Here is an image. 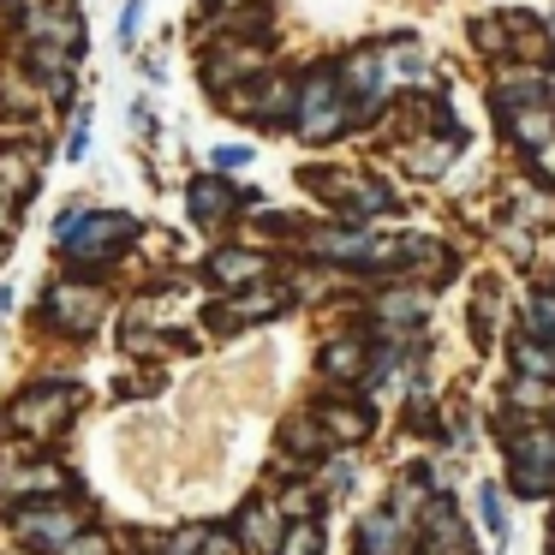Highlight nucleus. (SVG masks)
<instances>
[{"instance_id": "f8f14e48", "label": "nucleus", "mask_w": 555, "mask_h": 555, "mask_svg": "<svg viewBox=\"0 0 555 555\" xmlns=\"http://www.w3.org/2000/svg\"><path fill=\"white\" fill-rule=\"evenodd\" d=\"M424 555H466L472 543H466V531H460V514H454V502H436L430 507V526H424Z\"/></svg>"}, {"instance_id": "412c9836", "label": "nucleus", "mask_w": 555, "mask_h": 555, "mask_svg": "<svg viewBox=\"0 0 555 555\" xmlns=\"http://www.w3.org/2000/svg\"><path fill=\"white\" fill-rule=\"evenodd\" d=\"M514 364H519V371H531V376H550V371H555V359H550V352L526 347V340L514 347Z\"/></svg>"}, {"instance_id": "5701e85b", "label": "nucleus", "mask_w": 555, "mask_h": 555, "mask_svg": "<svg viewBox=\"0 0 555 555\" xmlns=\"http://www.w3.org/2000/svg\"><path fill=\"white\" fill-rule=\"evenodd\" d=\"M138 25H144V0H126V13H120V49H132V42H138Z\"/></svg>"}, {"instance_id": "ddd939ff", "label": "nucleus", "mask_w": 555, "mask_h": 555, "mask_svg": "<svg viewBox=\"0 0 555 555\" xmlns=\"http://www.w3.org/2000/svg\"><path fill=\"white\" fill-rule=\"evenodd\" d=\"M406 550V526L395 514H371L359 526V555H400Z\"/></svg>"}, {"instance_id": "39448f33", "label": "nucleus", "mask_w": 555, "mask_h": 555, "mask_svg": "<svg viewBox=\"0 0 555 555\" xmlns=\"http://www.w3.org/2000/svg\"><path fill=\"white\" fill-rule=\"evenodd\" d=\"M550 483H555V436L550 430L519 436V448H514V490L519 495H543Z\"/></svg>"}, {"instance_id": "dca6fc26", "label": "nucleus", "mask_w": 555, "mask_h": 555, "mask_svg": "<svg viewBox=\"0 0 555 555\" xmlns=\"http://www.w3.org/2000/svg\"><path fill=\"white\" fill-rule=\"evenodd\" d=\"M323 424H328V436H340V442H359V436L371 430V412L364 406H323Z\"/></svg>"}, {"instance_id": "9b49d317", "label": "nucleus", "mask_w": 555, "mask_h": 555, "mask_svg": "<svg viewBox=\"0 0 555 555\" xmlns=\"http://www.w3.org/2000/svg\"><path fill=\"white\" fill-rule=\"evenodd\" d=\"M263 269H269V263H263V251H233V245H228V251L209 257V281H216L221 293H240L245 281H257Z\"/></svg>"}, {"instance_id": "4be33fe9", "label": "nucleus", "mask_w": 555, "mask_h": 555, "mask_svg": "<svg viewBox=\"0 0 555 555\" xmlns=\"http://www.w3.org/2000/svg\"><path fill=\"white\" fill-rule=\"evenodd\" d=\"M478 502H483V526H490V538L502 543V531H507V519H502V495H495L490 483H483V495H478Z\"/></svg>"}, {"instance_id": "f03ea898", "label": "nucleus", "mask_w": 555, "mask_h": 555, "mask_svg": "<svg viewBox=\"0 0 555 555\" xmlns=\"http://www.w3.org/2000/svg\"><path fill=\"white\" fill-rule=\"evenodd\" d=\"M293 126H299L305 144H323V138H335V132L352 126V102L340 96L335 66H317V73L299 85V96H293Z\"/></svg>"}, {"instance_id": "20e7f679", "label": "nucleus", "mask_w": 555, "mask_h": 555, "mask_svg": "<svg viewBox=\"0 0 555 555\" xmlns=\"http://www.w3.org/2000/svg\"><path fill=\"white\" fill-rule=\"evenodd\" d=\"M78 531H85V526H78V514L66 502H54V507H18V538H25L30 550H42V555H61Z\"/></svg>"}, {"instance_id": "4468645a", "label": "nucleus", "mask_w": 555, "mask_h": 555, "mask_svg": "<svg viewBox=\"0 0 555 555\" xmlns=\"http://www.w3.org/2000/svg\"><path fill=\"white\" fill-rule=\"evenodd\" d=\"M240 543H251V550L275 555V543H281L275 507H269V502H251V507H245V514H240Z\"/></svg>"}, {"instance_id": "423d86ee", "label": "nucleus", "mask_w": 555, "mask_h": 555, "mask_svg": "<svg viewBox=\"0 0 555 555\" xmlns=\"http://www.w3.org/2000/svg\"><path fill=\"white\" fill-rule=\"evenodd\" d=\"M49 323H61L66 335H90L102 323V293L85 287V281H61L49 293Z\"/></svg>"}, {"instance_id": "a878e982", "label": "nucleus", "mask_w": 555, "mask_h": 555, "mask_svg": "<svg viewBox=\"0 0 555 555\" xmlns=\"http://www.w3.org/2000/svg\"><path fill=\"white\" fill-rule=\"evenodd\" d=\"M328 495H340V490H352V460H335V466H328Z\"/></svg>"}, {"instance_id": "a211bd4d", "label": "nucleus", "mask_w": 555, "mask_h": 555, "mask_svg": "<svg viewBox=\"0 0 555 555\" xmlns=\"http://www.w3.org/2000/svg\"><path fill=\"white\" fill-rule=\"evenodd\" d=\"M376 317H388V323H418L424 293H383V299H376Z\"/></svg>"}, {"instance_id": "7ed1b4c3", "label": "nucleus", "mask_w": 555, "mask_h": 555, "mask_svg": "<svg viewBox=\"0 0 555 555\" xmlns=\"http://www.w3.org/2000/svg\"><path fill=\"white\" fill-rule=\"evenodd\" d=\"M73 388L61 383H42V388H25V395L7 406V436H54L66 424V412H73Z\"/></svg>"}, {"instance_id": "b1692460", "label": "nucleus", "mask_w": 555, "mask_h": 555, "mask_svg": "<svg viewBox=\"0 0 555 555\" xmlns=\"http://www.w3.org/2000/svg\"><path fill=\"white\" fill-rule=\"evenodd\" d=\"M388 66H395V73H406V78H418V73H424V61L412 54V42H400V49L388 54Z\"/></svg>"}, {"instance_id": "6e6552de", "label": "nucleus", "mask_w": 555, "mask_h": 555, "mask_svg": "<svg viewBox=\"0 0 555 555\" xmlns=\"http://www.w3.org/2000/svg\"><path fill=\"white\" fill-rule=\"evenodd\" d=\"M185 204H192V221L197 228H221V221L233 216V209H245V204H257L251 192H240V185H228V180H192V192H185Z\"/></svg>"}, {"instance_id": "2eb2a0df", "label": "nucleus", "mask_w": 555, "mask_h": 555, "mask_svg": "<svg viewBox=\"0 0 555 555\" xmlns=\"http://www.w3.org/2000/svg\"><path fill=\"white\" fill-rule=\"evenodd\" d=\"M454 150H460L454 132H448V138H418V150L406 156V168H412V173H442L448 162H454Z\"/></svg>"}, {"instance_id": "6ab92c4d", "label": "nucleus", "mask_w": 555, "mask_h": 555, "mask_svg": "<svg viewBox=\"0 0 555 555\" xmlns=\"http://www.w3.org/2000/svg\"><path fill=\"white\" fill-rule=\"evenodd\" d=\"M323 371L328 376H359L364 371V347L359 340H335V347L323 352Z\"/></svg>"}, {"instance_id": "f3484780", "label": "nucleus", "mask_w": 555, "mask_h": 555, "mask_svg": "<svg viewBox=\"0 0 555 555\" xmlns=\"http://www.w3.org/2000/svg\"><path fill=\"white\" fill-rule=\"evenodd\" d=\"M275 555H323V531H317L311 519H293V526L281 531Z\"/></svg>"}, {"instance_id": "bb28decb", "label": "nucleus", "mask_w": 555, "mask_h": 555, "mask_svg": "<svg viewBox=\"0 0 555 555\" xmlns=\"http://www.w3.org/2000/svg\"><path fill=\"white\" fill-rule=\"evenodd\" d=\"M245 162H251V150H245V144H221L216 150V168H245Z\"/></svg>"}, {"instance_id": "aec40b11", "label": "nucleus", "mask_w": 555, "mask_h": 555, "mask_svg": "<svg viewBox=\"0 0 555 555\" xmlns=\"http://www.w3.org/2000/svg\"><path fill=\"white\" fill-rule=\"evenodd\" d=\"M317 448H323V430H317V418L287 424V454H317Z\"/></svg>"}, {"instance_id": "cd10ccee", "label": "nucleus", "mask_w": 555, "mask_h": 555, "mask_svg": "<svg viewBox=\"0 0 555 555\" xmlns=\"http://www.w3.org/2000/svg\"><path fill=\"white\" fill-rule=\"evenodd\" d=\"M7 228H13V209H7V197H0V240H7Z\"/></svg>"}, {"instance_id": "9d476101", "label": "nucleus", "mask_w": 555, "mask_h": 555, "mask_svg": "<svg viewBox=\"0 0 555 555\" xmlns=\"http://www.w3.org/2000/svg\"><path fill=\"white\" fill-rule=\"evenodd\" d=\"M275 311H281V293H240V299H228V305H216V311H209V328H216V335H228V328L263 323V317H275Z\"/></svg>"}, {"instance_id": "0eeeda50", "label": "nucleus", "mask_w": 555, "mask_h": 555, "mask_svg": "<svg viewBox=\"0 0 555 555\" xmlns=\"http://www.w3.org/2000/svg\"><path fill=\"white\" fill-rule=\"evenodd\" d=\"M257 61H263V54H257L251 42H221V49H209V54H204V85H209V96H233V90H240V78L257 73Z\"/></svg>"}, {"instance_id": "f257e3e1", "label": "nucleus", "mask_w": 555, "mask_h": 555, "mask_svg": "<svg viewBox=\"0 0 555 555\" xmlns=\"http://www.w3.org/2000/svg\"><path fill=\"white\" fill-rule=\"evenodd\" d=\"M54 233H61V251L73 269H96V263H114V257L132 245L138 221L132 216H108V209H73V216L54 221Z\"/></svg>"}, {"instance_id": "1a4fd4ad", "label": "nucleus", "mask_w": 555, "mask_h": 555, "mask_svg": "<svg viewBox=\"0 0 555 555\" xmlns=\"http://www.w3.org/2000/svg\"><path fill=\"white\" fill-rule=\"evenodd\" d=\"M37 180H42V150H0V197L7 204H25L30 192H37Z\"/></svg>"}, {"instance_id": "393cba45", "label": "nucleus", "mask_w": 555, "mask_h": 555, "mask_svg": "<svg viewBox=\"0 0 555 555\" xmlns=\"http://www.w3.org/2000/svg\"><path fill=\"white\" fill-rule=\"evenodd\" d=\"M85 150H90V114H78V120H73V138H66V156H85Z\"/></svg>"}]
</instances>
